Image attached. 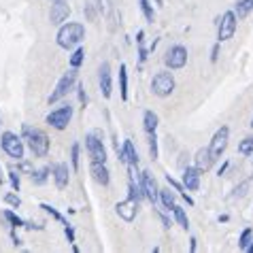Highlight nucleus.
I'll return each instance as SVG.
<instances>
[{"mask_svg": "<svg viewBox=\"0 0 253 253\" xmlns=\"http://www.w3.org/2000/svg\"><path fill=\"white\" fill-rule=\"evenodd\" d=\"M85 149H87V156L92 162H104V164H107V149H104L100 130H92L85 134Z\"/></svg>", "mask_w": 253, "mask_h": 253, "instance_id": "423d86ee", "label": "nucleus"}, {"mask_svg": "<svg viewBox=\"0 0 253 253\" xmlns=\"http://www.w3.org/2000/svg\"><path fill=\"white\" fill-rule=\"evenodd\" d=\"M70 15L68 0H51V9H49V22L53 26H62Z\"/></svg>", "mask_w": 253, "mask_h": 253, "instance_id": "f8f14e48", "label": "nucleus"}, {"mask_svg": "<svg viewBox=\"0 0 253 253\" xmlns=\"http://www.w3.org/2000/svg\"><path fill=\"white\" fill-rule=\"evenodd\" d=\"M160 202H162V207H164V209L172 211V207L177 205V192H170L168 187L160 189Z\"/></svg>", "mask_w": 253, "mask_h": 253, "instance_id": "5701e85b", "label": "nucleus"}, {"mask_svg": "<svg viewBox=\"0 0 253 253\" xmlns=\"http://www.w3.org/2000/svg\"><path fill=\"white\" fill-rule=\"evenodd\" d=\"M228 140H230V128H219L213 134V140H211V145H209V149H211V153H213V158L217 160V158H221L223 156V151L228 149Z\"/></svg>", "mask_w": 253, "mask_h": 253, "instance_id": "9b49d317", "label": "nucleus"}, {"mask_svg": "<svg viewBox=\"0 0 253 253\" xmlns=\"http://www.w3.org/2000/svg\"><path fill=\"white\" fill-rule=\"evenodd\" d=\"M213 164H215V158H213V153H211L209 147H202V149L196 151V156H194V166L198 168L200 172H207Z\"/></svg>", "mask_w": 253, "mask_h": 253, "instance_id": "f3484780", "label": "nucleus"}, {"mask_svg": "<svg viewBox=\"0 0 253 253\" xmlns=\"http://www.w3.org/2000/svg\"><path fill=\"white\" fill-rule=\"evenodd\" d=\"M164 64L168 70H181L187 64V49L183 45H172L164 53Z\"/></svg>", "mask_w": 253, "mask_h": 253, "instance_id": "1a4fd4ad", "label": "nucleus"}, {"mask_svg": "<svg viewBox=\"0 0 253 253\" xmlns=\"http://www.w3.org/2000/svg\"><path fill=\"white\" fill-rule=\"evenodd\" d=\"M4 202L9 207H13V209H19L22 207V198H19L17 194H4Z\"/></svg>", "mask_w": 253, "mask_h": 253, "instance_id": "c9c22d12", "label": "nucleus"}, {"mask_svg": "<svg viewBox=\"0 0 253 253\" xmlns=\"http://www.w3.org/2000/svg\"><path fill=\"white\" fill-rule=\"evenodd\" d=\"M172 215H174V221H177L183 230L189 228V219H187V213H185V209H183V207L174 205V207H172Z\"/></svg>", "mask_w": 253, "mask_h": 253, "instance_id": "a878e982", "label": "nucleus"}, {"mask_svg": "<svg viewBox=\"0 0 253 253\" xmlns=\"http://www.w3.org/2000/svg\"><path fill=\"white\" fill-rule=\"evenodd\" d=\"M189 243H192V245H189V251L194 253V251H196V238H192V241H189Z\"/></svg>", "mask_w": 253, "mask_h": 253, "instance_id": "49530a36", "label": "nucleus"}, {"mask_svg": "<svg viewBox=\"0 0 253 253\" xmlns=\"http://www.w3.org/2000/svg\"><path fill=\"white\" fill-rule=\"evenodd\" d=\"M39 209H43L47 215H51V219H55L58 223H62V226H68V221L64 219V215H62V213H60V211L55 209V207H51V205H47V202H43V205H41Z\"/></svg>", "mask_w": 253, "mask_h": 253, "instance_id": "bb28decb", "label": "nucleus"}, {"mask_svg": "<svg viewBox=\"0 0 253 253\" xmlns=\"http://www.w3.org/2000/svg\"><path fill=\"white\" fill-rule=\"evenodd\" d=\"M83 62H85V49H83V47H75L73 53H70V58H68L70 68H81Z\"/></svg>", "mask_w": 253, "mask_h": 253, "instance_id": "393cba45", "label": "nucleus"}, {"mask_svg": "<svg viewBox=\"0 0 253 253\" xmlns=\"http://www.w3.org/2000/svg\"><path fill=\"white\" fill-rule=\"evenodd\" d=\"M51 177H53V183L58 189H66L70 183V170H68V164L64 162H55L51 164Z\"/></svg>", "mask_w": 253, "mask_h": 253, "instance_id": "ddd939ff", "label": "nucleus"}, {"mask_svg": "<svg viewBox=\"0 0 253 253\" xmlns=\"http://www.w3.org/2000/svg\"><path fill=\"white\" fill-rule=\"evenodd\" d=\"M238 153L241 156H253V138H243L241 143H238Z\"/></svg>", "mask_w": 253, "mask_h": 253, "instance_id": "2f4dec72", "label": "nucleus"}, {"mask_svg": "<svg viewBox=\"0 0 253 253\" xmlns=\"http://www.w3.org/2000/svg\"><path fill=\"white\" fill-rule=\"evenodd\" d=\"M251 241H253V230H251V228H245V230L241 232V236H238V247L245 251Z\"/></svg>", "mask_w": 253, "mask_h": 253, "instance_id": "7c9ffc66", "label": "nucleus"}, {"mask_svg": "<svg viewBox=\"0 0 253 253\" xmlns=\"http://www.w3.org/2000/svg\"><path fill=\"white\" fill-rule=\"evenodd\" d=\"M156 215L160 217V221H162V226H164L166 230H168V228H170V219H168V217H166L164 213H162V211H156Z\"/></svg>", "mask_w": 253, "mask_h": 253, "instance_id": "a19ab883", "label": "nucleus"}, {"mask_svg": "<svg viewBox=\"0 0 253 253\" xmlns=\"http://www.w3.org/2000/svg\"><path fill=\"white\" fill-rule=\"evenodd\" d=\"M228 219H230V217H228V215H219V223H226Z\"/></svg>", "mask_w": 253, "mask_h": 253, "instance_id": "de8ad7c7", "label": "nucleus"}, {"mask_svg": "<svg viewBox=\"0 0 253 253\" xmlns=\"http://www.w3.org/2000/svg\"><path fill=\"white\" fill-rule=\"evenodd\" d=\"M2 217H4V219L6 221H9V226L11 228H24L26 226V221L22 219V217H17V213H13V211L11 209H6V211H2Z\"/></svg>", "mask_w": 253, "mask_h": 253, "instance_id": "cd10ccee", "label": "nucleus"}, {"mask_svg": "<svg viewBox=\"0 0 253 253\" xmlns=\"http://www.w3.org/2000/svg\"><path fill=\"white\" fill-rule=\"evenodd\" d=\"M11 241H13V245H15V247H19V245H22L24 241H22V238H19L17 236V232H15V228H13L11 230Z\"/></svg>", "mask_w": 253, "mask_h": 253, "instance_id": "37998d69", "label": "nucleus"}, {"mask_svg": "<svg viewBox=\"0 0 253 253\" xmlns=\"http://www.w3.org/2000/svg\"><path fill=\"white\" fill-rule=\"evenodd\" d=\"M166 181H168V185H170L172 189H174V192H177V194H181V192H185V187H183V183H179V181L177 179H172L170 177V174H166Z\"/></svg>", "mask_w": 253, "mask_h": 253, "instance_id": "e433bc0d", "label": "nucleus"}, {"mask_svg": "<svg viewBox=\"0 0 253 253\" xmlns=\"http://www.w3.org/2000/svg\"><path fill=\"white\" fill-rule=\"evenodd\" d=\"M143 41H145V32H143V30H138V32H136V45H140Z\"/></svg>", "mask_w": 253, "mask_h": 253, "instance_id": "c03bdc74", "label": "nucleus"}, {"mask_svg": "<svg viewBox=\"0 0 253 253\" xmlns=\"http://www.w3.org/2000/svg\"><path fill=\"white\" fill-rule=\"evenodd\" d=\"M83 39H85V26L79 24V22H64V24L60 26L58 34H55L58 47L66 49V51H70V49H75V47H79Z\"/></svg>", "mask_w": 253, "mask_h": 253, "instance_id": "f03ea898", "label": "nucleus"}, {"mask_svg": "<svg viewBox=\"0 0 253 253\" xmlns=\"http://www.w3.org/2000/svg\"><path fill=\"white\" fill-rule=\"evenodd\" d=\"M200 170L196 166H187L183 170V187L187 192H196V189H200Z\"/></svg>", "mask_w": 253, "mask_h": 253, "instance_id": "a211bd4d", "label": "nucleus"}, {"mask_svg": "<svg viewBox=\"0 0 253 253\" xmlns=\"http://www.w3.org/2000/svg\"><path fill=\"white\" fill-rule=\"evenodd\" d=\"M73 113H75L73 104L64 102V104H60V107H55L53 111H49L47 117H45V122L51 126V128H55V130H66L68 124H70V119H73Z\"/></svg>", "mask_w": 253, "mask_h": 253, "instance_id": "39448f33", "label": "nucleus"}, {"mask_svg": "<svg viewBox=\"0 0 253 253\" xmlns=\"http://www.w3.org/2000/svg\"><path fill=\"white\" fill-rule=\"evenodd\" d=\"M226 170H228V162H223V164L219 166V170H217V174H219V177H221V174L226 172Z\"/></svg>", "mask_w": 253, "mask_h": 253, "instance_id": "a18cd8bd", "label": "nucleus"}, {"mask_svg": "<svg viewBox=\"0 0 253 253\" xmlns=\"http://www.w3.org/2000/svg\"><path fill=\"white\" fill-rule=\"evenodd\" d=\"M174 85H177V81H174L170 70H160L151 79V94L158 98H166L174 92Z\"/></svg>", "mask_w": 253, "mask_h": 253, "instance_id": "20e7f679", "label": "nucleus"}, {"mask_svg": "<svg viewBox=\"0 0 253 253\" xmlns=\"http://www.w3.org/2000/svg\"><path fill=\"white\" fill-rule=\"evenodd\" d=\"M4 183V174H2V168H0V185Z\"/></svg>", "mask_w": 253, "mask_h": 253, "instance_id": "8fccbe9b", "label": "nucleus"}, {"mask_svg": "<svg viewBox=\"0 0 253 253\" xmlns=\"http://www.w3.org/2000/svg\"><path fill=\"white\" fill-rule=\"evenodd\" d=\"M245 251H249V253H253V241L247 245V249H245Z\"/></svg>", "mask_w": 253, "mask_h": 253, "instance_id": "09e8293b", "label": "nucleus"}, {"mask_svg": "<svg viewBox=\"0 0 253 253\" xmlns=\"http://www.w3.org/2000/svg\"><path fill=\"white\" fill-rule=\"evenodd\" d=\"M0 147H2V151L6 153L9 158L22 162L24 160V153H26V143L22 136H17L15 132H2L0 134Z\"/></svg>", "mask_w": 253, "mask_h": 253, "instance_id": "7ed1b4c3", "label": "nucleus"}, {"mask_svg": "<svg viewBox=\"0 0 253 253\" xmlns=\"http://www.w3.org/2000/svg\"><path fill=\"white\" fill-rule=\"evenodd\" d=\"M217 58H219V43H215L211 49V62H217Z\"/></svg>", "mask_w": 253, "mask_h": 253, "instance_id": "79ce46f5", "label": "nucleus"}, {"mask_svg": "<svg viewBox=\"0 0 253 253\" xmlns=\"http://www.w3.org/2000/svg\"><path fill=\"white\" fill-rule=\"evenodd\" d=\"M119 92H122V100H128V68L126 64H119Z\"/></svg>", "mask_w": 253, "mask_h": 253, "instance_id": "b1692460", "label": "nucleus"}, {"mask_svg": "<svg viewBox=\"0 0 253 253\" xmlns=\"http://www.w3.org/2000/svg\"><path fill=\"white\" fill-rule=\"evenodd\" d=\"M9 183L13 187V192H19V187H22V177H19V170H15V168L9 170Z\"/></svg>", "mask_w": 253, "mask_h": 253, "instance_id": "72a5a7b5", "label": "nucleus"}, {"mask_svg": "<svg viewBox=\"0 0 253 253\" xmlns=\"http://www.w3.org/2000/svg\"><path fill=\"white\" fill-rule=\"evenodd\" d=\"M251 11H253V0H236V4H234V15H236L238 19L249 17Z\"/></svg>", "mask_w": 253, "mask_h": 253, "instance_id": "4be33fe9", "label": "nucleus"}, {"mask_svg": "<svg viewBox=\"0 0 253 253\" xmlns=\"http://www.w3.org/2000/svg\"><path fill=\"white\" fill-rule=\"evenodd\" d=\"M79 164H81V147L79 143H73V147H70V166H73V170H79Z\"/></svg>", "mask_w": 253, "mask_h": 253, "instance_id": "c85d7f7f", "label": "nucleus"}, {"mask_svg": "<svg viewBox=\"0 0 253 253\" xmlns=\"http://www.w3.org/2000/svg\"><path fill=\"white\" fill-rule=\"evenodd\" d=\"M49 174H51V166H43V168H37V170L30 172V181L34 185H45L49 181Z\"/></svg>", "mask_w": 253, "mask_h": 253, "instance_id": "aec40b11", "label": "nucleus"}, {"mask_svg": "<svg viewBox=\"0 0 253 253\" xmlns=\"http://www.w3.org/2000/svg\"><path fill=\"white\" fill-rule=\"evenodd\" d=\"M138 2H140V11H143L145 19H147L149 24H153V19H156V13H153L151 4H149V0H138Z\"/></svg>", "mask_w": 253, "mask_h": 253, "instance_id": "473e14b6", "label": "nucleus"}, {"mask_svg": "<svg viewBox=\"0 0 253 253\" xmlns=\"http://www.w3.org/2000/svg\"><path fill=\"white\" fill-rule=\"evenodd\" d=\"M249 126H251V128H253V117H251V124H249Z\"/></svg>", "mask_w": 253, "mask_h": 253, "instance_id": "3c124183", "label": "nucleus"}, {"mask_svg": "<svg viewBox=\"0 0 253 253\" xmlns=\"http://www.w3.org/2000/svg\"><path fill=\"white\" fill-rule=\"evenodd\" d=\"M158 124H160L158 113H153V111H145V113H143V128H145L147 134L156 132L158 130Z\"/></svg>", "mask_w": 253, "mask_h": 253, "instance_id": "412c9836", "label": "nucleus"}, {"mask_svg": "<svg viewBox=\"0 0 253 253\" xmlns=\"http://www.w3.org/2000/svg\"><path fill=\"white\" fill-rule=\"evenodd\" d=\"M77 94H79V102H81V104H87V94H85V87H83V85H77Z\"/></svg>", "mask_w": 253, "mask_h": 253, "instance_id": "58836bf2", "label": "nucleus"}, {"mask_svg": "<svg viewBox=\"0 0 253 253\" xmlns=\"http://www.w3.org/2000/svg\"><path fill=\"white\" fill-rule=\"evenodd\" d=\"M98 83H100V92L104 98H111L113 94V79H111V66L109 62H102L100 75H98Z\"/></svg>", "mask_w": 253, "mask_h": 253, "instance_id": "dca6fc26", "label": "nucleus"}, {"mask_svg": "<svg viewBox=\"0 0 253 253\" xmlns=\"http://www.w3.org/2000/svg\"><path fill=\"white\" fill-rule=\"evenodd\" d=\"M147 58H149V49H145V45L140 43L138 45V62H145Z\"/></svg>", "mask_w": 253, "mask_h": 253, "instance_id": "4c0bfd02", "label": "nucleus"}, {"mask_svg": "<svg viewBox=\"0 0 253 253\" xmlns=\"http://www.w3.org/2000/svg\"><path fill=\"white\" fill-rule=\"evenodd\" d=\"M22 138L26 147L32 151L34 158H45L49 153V147H51V140H49L47 132L41 128H32V126L24 124L22 126Z\"/></svg>", "mask_w": 253, "mask_h": 253, "instance_id": "f257e3e1", "label": "nucleus"}, {"mask_svg": "<svg viewBox=\"0 0 253 253\" xmlns=\"http://www.w3.org/2000/svg\"><path fill=\"white\" fill-rule=\"evenodd\" d=\"M89 174H92V179L102 187H107L111 183V172L104 162H92V164H89Z\"/></svg>", "mask_w": 253, "mask_h": 253, "instance_id": "2eb2a0df", "label": "nucleus"}, {"mask_svg": "<svg viewBox=\"0 0 253 253\" xmlns=\"http://www.w3.org/2000/svg\"><path fill=\"white\" fill-rule=\"evenodd\" d=\"M122 153H124V160H122V164H128L130 168L138 166V151H136V147H134V143H132L130 138H126V140H124Z\"/></svg>", "mask_w": 253, "mask_h": 253, "instance_id": "6ab92c4d", "label": "nucleus"}, {"mask_svg": "<svg viewBox=\"0 0 253 253\" xmlns=\"http://www.w3.org/2000/svg\"><path fill=\"white\" fill-rule=\"evenodd\" d=\"M138 183H140V189H143L145 198L149 200L151 205H158V202H160V187H158L156 177H153L149 170H145V172H140Z\"/></svg>", "mask_w": 253, "mask_h": 253, "instance_id": "9d476101", "label": "nucleus"}, {"mask_svg": "<svg viewBox=\"0 0 253 253\" xmlns=\"http://www.w3.org/2000/svg\"><path fill=\"white\" fill-rule=\"evenodd\" d=\"M115 213L122 217L124 221H134L136 219V213H138V202L132 200V198L117 202V205H115Z\"/></svg>", "mask_w": 253, "mask_h": 253, "instance_id": "4468645a", "label": "nucleus"}, {"mask_svg": "<svg viewBox=\"0 0 253 253\" xmlns=\"http://www.w3.org/2000/svg\"><path fill=\"white\" fill-rule=\"evenodd\" d=\"M236 26H238V17L234 15V11H226L217 22V41L219 43L221 41H230L236 32Z\"/></svg>", "mask_w": 253, "mask_h": 253, "instance_id": "6e6552de", "label": "nucleus"}, {"mask_svg": "<svg viewBox=\"0 0 253 253\" xmlns=\"http://www.w3.org/2000/svg\"><path fill=\"white\" fill-rule=\"evenodd\" d=\"M253 183V177H249V179H245L241 185H236L234 187V192L230 194V198H243L245 194H247V189H249V185Z\"/></svg>", "mask_w": 253, "mask_h": 253, "instance_id": "c756f323", "label": "nucleus"}, {"mask_svg": "<svg viewBox=\"0 0 253 253\" xmlns=\"http://www.w3.org/2000/svg\"><path fill=\"white\" fill-rule=\"evenodd\" d=\"M77 85V68H70L68 73H64L60 77V81L55 83V89L49 96V104H55L60 102L62 98H66L70 92H73V87Z\"/></svg>", "mask_w": 253, "mask_h": 253, "instance_id": "0eeeda50", "label": "nucleus"}, {"mask_svg": "<svg viewBox=\"0 0 253 253\" xmlns=\"http://www.w3.org/2000/svg\"><path fill=\"white\" fill-rule=\"evenodd\" d=\"M64 234H66V238H68V243H75V228L70 226H64Z\"/></svg>", "mask_w": 253, "mask_h": 253, "instance_id": "ea45409f", "label": "nucleus"}, {"mask_svg": "<svg viewBox=\"0 0 253 253\" xmlns=\"http://www.w3.org/2000/svg\"><path fill=\"white\" fill-rule=\"evenodd\" d=\"M147 136H149V156H151V160H158V134L151 132V134H147Z\"/></svg>", "mask_w": 253, "mask_h": 253, "instance_id": "f704fd0d", "label": "nucleus"}]
</instances>
